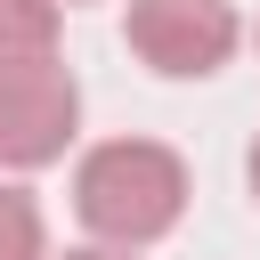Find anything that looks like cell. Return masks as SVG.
<instances>
[{"instance_id":"52a82bcc","label":"cell","mask_w":260,"mask_h":260,"mask_svg":"<svg viewBox=\"0 0 260 260\" xmlns=\"http://www.w3.org/2000/svg\"><path fill=\"white\" fill-rule=\"evenodd\" d=\"M244 179H252V195H260V138H252V162H244Z\"/></svg>"},{"instance_id":"7a4b0ae2","label":"cell","mask_w":260,"mask_h":260,"mask_svg":"<svg viewBox=\"0 0 260 260\" xmlns=\"http://www.w3.org/2000/svg\"><path fill=\"white\" fill-rule=\"evenodd\" d=\"M122 32H130V49H138L154 73H171V81L219 73V65L236 57V41H244V24H236L228 0H130Z\"/></svg>"},{"instance_id":"8992f818","label":"cell","mask_w":260,"mask_h":260,"mask_svg":"<svg viewBox=\"0 0 260 260\" xmlns=\"http://www.w3.org/2000/svg\"><path fill=\"white\" fill-rule=\"evenodd\" d=\"M65 260H130V252H114V244H81V252H65Z\"/></svg>"},{"instance_id":"3957f363","label":"cell","mask_w":260,"mask_h":260,"mask_svg":"<svg viewBox=\"0 0 260 260\" xmlns=\"http://www.w3.org/2000/svg\"><path fill=\"white\" fill-rule=\"evenodd\" d=\"M73 122H81V89L73 73L49 57V65H16L0 73V171H41L73 146Z\"/></svg>"},{"instance_id":"277c9868","label":"cell","mask_w":260,"mask_h":260,"mask_svg":"<svg viewBox=\"0 0 260 260\" xmlns=\"http://www.w3.org/2000/svg\"><path fill=\"white\" fill-rule=\"evenodd\" d=\"M57 57V0H0V73Z\"/></svg>"},{"instance_id":"5b68a950","label":"cell","mask_w":260,"mask_h":260,"mask_svg":"<svg viewBox=\"0 0 260 260\" xmlns=\"http://www.w3.org/2000/svg\"><path fill=\"white\" fill-rule=\"evenodd\" d=\"M0 260H49V228L24 187H0Z\"/></svg>"},{"instance_id":"6da1fadb","label":"cell","mask_w":260,"mask_h":260,"mask_svg":"<svg viewBox=\"0 0 260 260\" xmlns=\"http://www.w3.org/2000/svg\"><path fill=\"white\" fill-rule=\"evenodd\" d=\"M73 211H81V228L98 244L138 252V244H154V236L179 228V211H187V162L171 146H154V138H106L73 171Z\"/></svg>"}]
</instances>
